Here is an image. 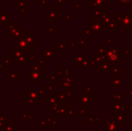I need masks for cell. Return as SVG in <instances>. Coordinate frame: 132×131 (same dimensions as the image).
<instances>
[{
    "label": "cell",
    "mask_w": 132,
    "mask_h": 131,
    "mask_svg": "<svg viewBox=\"0 0 132 131\" xmlns=\"http://www.w3.org/2000/svg\"><path fill=\"white\" fill-rule=\"evenodd\" d=\"M24 32H25L24 28H23V26H21V27L16 26L14 29L9 31V33H10V35L12 36L13 39H17V38H20V37L24 33Z\"/></svg>",
    "instance_id": "obj_6"
},
{
    "label": "cell",
    "mask_w": 132,
    "mask_h": 131,
    "mask_svg": "<svg viewBox=\"0 0 132 131\" xmlns=\"http://www.w3.org/2000/svg\"><path fill=\"white\" fill-rule=\"evenodd\" d=\"M24 103L25 104H39L40 101H36L35 99H33L31 96H30L29 93H25V95H24Z\"/></svg>",
    "instance_id": "obj_8"
},
{
    "label": "cell",
    "mask_w": 132,
    "mask_h": 131,
    "mask_svg": "<svg viewBox=\"0 0 132 131\" xmlns=\"http://www.w3.org/2000/svg\"><path fill=\"white\" fill-rule=\"evenodd\" d=\"M31 118H32V115L30 114V113H26V112H25V113H23L21 115L22 120H24V119H30V120H31Z\"/></svg>",
    "instance_id": "obj_12"
},
{
    "label": "cell",
    "mask_w": 132,
    "mask_h": 131,
    "mask_svg": "<svg viewBox=\"0 0 132 131\" xmlns=\"http://www.w3.org/2000/svg\"><path fill=\"white\" fill-rule=\"evenodd\" d=\"M4 68H5V66H4V65H0V71H3Z\"/></svg>",
    "instance_id": "obj_15"
},
{
    "label": "cell",
    "mask_w": 132,
    "mask_h": 131,
    "mask_svg": "<svg viewBox=\"0 0 132 131\" xmlns=\"http://www.w3.org/2000/svg\"><path fill=\"white\" fill-rule=\"evenodd\" d=\"M30 58H31V59H35V58H36V56H31Z\"/></svg>",
    "instance_id": "obj_16"
},
{
    "label": "cell",
    "mask_w": 132,
    "mask_h": 131,
    "mask_svg": "<svg viewBox=\"0 0 132 131\" xmlns=\"http://www.w3.org/2000/svg\"><path fill=\"white\" fill-rule=\"evenodd\" d=\"M45 89H46V91H49V90H51V86H50V85H48V84H46V85H45Z\"/></svg>",
    "instance_id": "obj_14"
},
{
    "label": "cell",
    "mask_w": 132,
    "mask_h": 131,
    "mask_svg": "<svg viewBox=\"0 0 132 131\" xmlns=\"http://www.w3.org/2000/svg\"><path fill=\"white\" fill-rule=\"evenodd\" d=\"M4 125H5V124H4L3 122H1V121H0V128H2V127H3Z\"/></svg>",
    "instance_id": "obj_17"
},
{
    "label": "cell",
    "mask_w": 132,
    "mask_h": 131,
    "mask_svg": "<svg viewBox=\"0 0 132 131\" xmlns=\"http://www.w3.org/2000/svg\"><path fill=\"white\" fill-rule=\"evenodd\" d=\"M16 10L19 11L22 14H28V3L23 2V0H18L16 2Z\"/></svg>",
    "instance_id": "obj_5"
},
{
    "label": "cell",
    "mask_w": 132,
    "mask_h": 131,
    "mask_svg": "<svg viewBox=\"0 0 132 131\" xmlns=\"http://www.w3.org/2000/svg\"><path fill=\"white\" fill-rule=\"evenodd\" d=\"M43 77L44 75L37 72L32 67L29 68V84H39Z\"/></svg>",
    "instance_id": "obj_2"
},
{
    "label": "cell",
    "mask_w": 132,
    "mask_h": 131,
    "mask_svg": "<svg viewBox=\"0 0 132 131\" xmlns=\"http://www.w3.org/2000/svg\"><path fill=\"white\" fill-rule=\"evenodd\" d=\"M4 130L5 131H15V125L13 124L11 121H7L4 126Z\"/></svg>",
    "instance_id": "obj_9"
},
{
    "label": "cell",
    "mask_w": 132,
    "mask_h": 131,
    "mask_svg": "<svg viewBox=\"0 0 132 131\" xmlns=\"http://www.w3.org/2000/svg\"><path fill=\"white\" fill-rule=\"evenodd\" d=\"M20 73L19 72H8V77L11 79V80H18L20 78Z\"/></svg>",
    "instance_id": "obj_10"
},
{
    "label": "cell",
    "mask_w": 132,
    "mask_h": 131,
    "mask_svg": "<svg viewBox=\"0 0 132 131\" xmlns=\"http://www.w3.org/2000/svg\"><path fill=\"white\" fill-rule=\"evenodd\" d=\"M16 44H17V46L19 48L25 49H27L28 51L32 50V48L31 47V45H30L29 42L27 41V40L25 39V37L23 36V34L22 35L19 39H17V40H16Z\"/></svg>",
    "instance_id": "obj_4"
},
{
    "label": "cell",
    "mask_w": 132,
    "mask_h": 131,
    "mask_svg": "<svg viewBox=\"0 0 132 131\" xmlns=\"http://www.w3.org/2000/svg\"><path fill=\"white\" fill-rule=\"evenodd\" d=\"M12 58L13 63L15 64H26L28 63V50L25 49H22L17 46V44H13Z\"/></svg>",
    "instance_id": "obj_1"
},
{
    "label": "cell",
    "mask_w": 132,
    "mask_h": 131,
    "mask_svg": "<svg viewBox=\"0 0 132 131\" xmlns=\"http://www.w3.org/2000/svg\"><path fill=\"white\" fill-rule=\"evenodd\" d=\"M0 121H1V122H3L4 124H5V123L8 121V120H7V118L5 117L3 113H0Z\"/></svg>",
    "instance_id": "obj_13"
},
{
    "label": "cell",
    "mask_w": 132,
    "mask_h": 131,
    "mask_svg": "<svg viewBox=\"0 0 132 131\" xmlns=\"http://www.w3.org/2000/svg\"><path fill=\"white\" fill-rule=\"evenodd\" d=\"M23 36L25 37V39L27 40V41L29 42V44L31 45V48L36 47V36L32 34L31 32H24Z\"/></svg>",
    "instance_id": "obj_7"
},
{
    "label": "cell",
    "mask_w": 132,
    "mask_h": 131,
    "mask_svg": "<svg viewBox=\"0 0 132 131\" xmlns=\"http://www.w3.org/2000/svg\"><path fill=\"white\" fill-rule=\"evenodd\" d=\"M12 61L13 60L9 59L8 57L5 56V58H4V66L5 67H11L12 66Z\"/></svg>",
    "instance_id": "obj_11"
},
{
    "label": "cell",
    "mask_w": 132,
    "mask_h": 131,
    "mask_svg": "<svg viewBox=\"0 0 132 131\" xmlns=\"http://www.w3.org/2000/svg\"><path fill=\"white\" fill-rule=\"evenodd\" d=\"M121 1H122V2H129V0H121Z\"/></svg>",
    "instance_id": "obj_18"
},
{
    "label": "cell",
    "mask_w": 132,
    "mask_h": 131,
    "mask_svg": "<svg viewBox=\"0 0 132 131\" xmlns=\"http://www.w3.org/2000/svg\"><path fill=\"white\" fill-rule=\"evenodd\" d=\"M12 23V16L6 10L0 11V26H9Z\"/></svg>",
    "instance_id": "obj_3"
}]
</instances>
